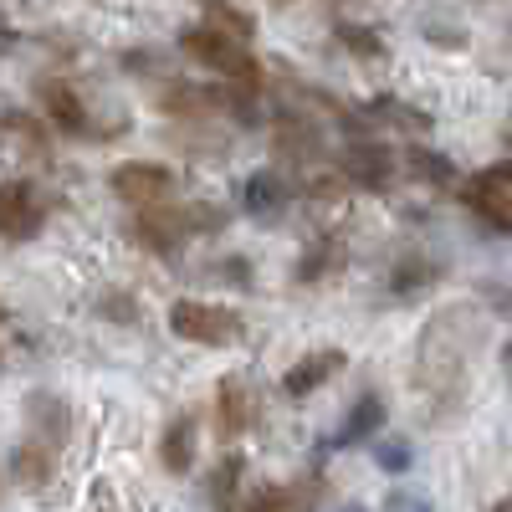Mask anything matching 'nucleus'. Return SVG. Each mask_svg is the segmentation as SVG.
Masks as SVG:
<instances>
[{
  "label": "nucleus",
  "mask_w": 512,
  "mask_h": 512,
  "mask_svg": "<svg viewBox=\"0 0 512 512\" xmlns=\"http://www.w3.org/2000/svg\"><path fill=\"white\" fill-rule=\"evenodd\" d=\"M180 47H185L190 62L231 77V88H241V93H251V98L262 93V67H256V57L246 52V41H236L231 31H221V26L205 21V26H190V31L180 36Z\"/></svg>",
  "instance_id": "nucleus-1"
},
{
  "label": "nucleus",
  "mask_w": 512,
  "mask_h": 512,
  "mask_svg": "<svg viewBox=\"0 0 512 512\" xmlns=\"http://www.w3.org/2000/svg\"><path fill=\"white\" fill-rule=\"evenodd\" d=\"M169 328H175V338H185V344H205V349H226L246 333L236 308L200 303V297H180V303L169 308Z\"/></svg>",
  "instance_id": "nucleus-2"
},
{
  "label": "nucleus",
  "mask_w": 512,
  "mask_h": 512,
  "mask_svg": "<svg viewBox=\"0 0 512 512\" xmlns=\"http://www.w3.org/2000/svg\"><path fill=\"white\" fill-rule=\"evenodd\" d=\"M461 205L477 216V226L487 231H512V159L482 169V175H472L461 185Z\"/></svg>",
  "instance_id": "nucleus-3"
},
{
  "label": "nucleus",
  "mask_w": 512,
  "mask_h": 512,
  "mask_svg": "<svg viewBox=\"0 0 512 512\" xmlns=\"http://www.w3.org/2000/svg\"><path fill=\"white\" fill-rule=\"evenodd\" d=\"M200 231V210L195 205H144V210H134V221H128V236H134L144 251H154V256H169V251H180V241L185 236H195Z\"/></svg>",
  "instance_id": "nucleus-4"
},
{
  "label": "nucleus",
  "mask_w": 512,
  "mask_h": 512,
  "mask_svg": "<svg viewBox=\"0 0 512 512\" xmlns=\"http://www.w3.org/2000/svg\"><path fill=\"white\" fill-rule=\"evenodd\" d=\"M108 190L123 200V205H164L169 195H175V169L169 164H154V159H123L113 175H108Z\"/></svg>",
  "instance_id": "nucleus-5"
},
{
  "label": "nucleus",
  "mask_w": 512,
  "mask_h": 512,
  "mask_svg": "<svg viewBox=\"0 0 512 512\" xmlns=\"http://www.w3.org/2000/svg\"><path fill=\"white\" fill-rule=\"evenodd\" d=\"M338 169H344V180L349 185H359V190H374V195H384L395 185V154H390V144H379V139H354L344 154H338Z\"/></svg>",
  "instance_id": "nucleus-6"
},
{
  "label": "nucleus",
  "mask_w": 512,
  "mask_h": 512,
  "mask_svg": "<svg viewBox=\"0 0 512 512\" xmlns=\"http://www.w3.org/2000/svg\"><path fill=\"white\" fill-rule=\"evenodd\" d=\"M41 226H47V205H41L31 180H6L0 190V231L6 241H31Z\"/></svg>",
  "instance_id": "nucleus-7"
},
{
  "label": "nucleus",
  "mask_w": 512,
  "mask_h": 512,
  "mask_svg": "<svg viewBox=\"0 0 512 512\" xmlns=\"http://www.w3.org/2000/svg\"><path fill=\"white\" fill-rule=\"evenodd\" d=\"M344 369H349V354L344 349H313V354H303L282 374V395L287 400H308L313 390H323V384L333 374H344Z\"/></svg>",
  "instance_id": "nucleus-8"
},
{
  "label": "nucleus",
  "mask_w": 512,
  "mask_h": 512,
  "mask_svg": "<svg viewBox=\"0 0 512 512\" xmlns=\"http://www.w3.org/2000/svg\"><path fill=\"white\" fill-rule=\"evenodd\" d=\"M36 103H41V118H47L57 134H88V108H82V93L72 88V82L47 77L36 88Z\"/></svg>",
  "instance_id": "nucleus-9"
},
{
  "label": "nucleus",
  "mask_w": 512,
  "mask_h": 512,
  "mask_svg": "<svg viewBox=\"0 0 512 512\" xmlns=\"http://www.w3.org/2000/svg\"><path fill=\"white\" fill-rule=\"evenodd\" d=\"M251 420H256V400H251V384L241 374H226L221 379V390H216V431L221 441H236L251 431Z\"/></svg>",
  "instance_id": "nucleus-10"
},
{
  "label": "nucleus",
  "mask_w": 512,
  "mask_h": 512,
  "mask_svg": "<svg viewBox=\"0 0 512 512\" xmlns=\"http://www.w3.org/2000/svg\"><path fill=\"white\" fill-rule=\"evenodd\" d=\"M323 502V482L303 477L292 487H256L251 497H241V512H313Z\"/></svg>",
  "instance_id": "nucleus-11"
},
{
  "label": "nucleus",
  "mask_w": 512,
  "mask_h": 512,
  "mask_svg": "<svg viewBox=\"0 0 512 512\" xmlns=\"http://www.w3.org/2000/svg\"><path fill=\"white\" fill-rule=\"evenodd\" d=\"M195 436H200L195 415H175V420L164 425V436H159V461H164L169 477H190V466H195Z\"/></svg>",
  "instance_id": "nucleus-12"
},
{
  "label": "nucleus",
  "mask_w": 512,
  "mask_h": 512,
  "mask_svg": "<svg viewBox=\"0 0 512 512\" xmlns=\"http://www.w3.org/2000/svg\"><path fill=\"white\" fill-rule=\"evenodd\" d=\"M384 425V400L379 395H359L354 405H349V415H344V425L333 431V441H323V451H344V446H359V441H369L374 431Z\"/></svg>",
  "instance_id": "nucleus-13"
},
{
  "label": "nucleus",
  "mask_w": 512,
  "mask_h": 512,
  "mask_svg": "<svg viewBox=\"0 0 512 512\" xmlns=\"http://www.w3.org/2000/svg\"><path fill=\"white\" fill-rule=\"evenodd\" d=\"M52 451H57L52 441L26 436V441L16 446V456H11V477H16V487H47V482H52V466H57Z\"/></svg>",
  "instance_id": "nucleus-14"
},
{
  "label": "nucleus",
  "mask_w": 512,
  "mask_h": 512,
  "mask_svg": "<svg viewBox=\"0 0 512 512\" xmlns=\"http://www.w3.org/2000/svg\"><path fill=\"white\" fill-rule=\"evenodd\" d=\"M287 180L277 175V169H256V175L241 185V205H246V216H272V210L287 205Z\"/></svg>",
  "instance_id": "nucleus-15"
},
{
  "label": "nucleus",
  "mask_w": 512,
  "mask_h": 512,
  "mask_svg": "<svg viewBox=\"0 0 512 512\" xmlns=\"http://www.w3.org/2000/svg\"><path fill=\"white\" fill-rule=\"evenodd\" d=\"M405 169H410V180H425V185H436V190H451L456 185V164L436 149H405Z\"/></svg>",
  "instance_id": "nucleus-16"
},
{
  "label": "nucleus",
  "mask_w": 512,
  "mask_h": 512,
  "mask_svg": "<svg viewBox=\"0 0 512 512\" xmlns=\"http://www.w3.org/2000/svg\"><path fill=\"white\" fill-rule=\"evenodd\" d=\"M441 277V267L431 262V256H420V251H410L405 262L395 267V277H390V287L400 292V297H410V292H420V287H431Z\"/></svg>",
  "instance_id": "nucleus-17"
},
{
  "label": "nucleus",
  "mask_w": 512,
  "mask_h": 512,
  "mask_svg": "<svg viewBox=\"0 0 512 512\" xmlns=\"http://www.w3.org/2000/svg\"><path fill=\"white\" fill-rule=\"evenodd\" d=\"M333 36H338V47H349V57H384V36L374 31V26H359V21H338L333 26Z\"/></svg>",
  "instance_id": "nucleus-18"
},
{
  "label": "nucleus",
  "mask_w": 512,
  "mask_h": 512,
  "mask_svg": "<svg viewBox=\"0 0 512 512\" xmlns=\"http://www.w3.org/2000/svg\"><path fill=\"white\" fill-rule=\"evenodd\" d=\"M338 267V236H318L308 251H303V262H297V282H318Z\"/></svg>",
  "instance_id": "nucleus-19"
},
{
  "label": "nucleus",
  "mask_w": 512,
  "mask_h": 512,
  "mask_svg": "<svg viewBox=\"0 0 512 512\" xmlns=\"http://www.w3.org/2000/svg\"><path fill=\"white\" fill-rule=\"evenodd\" d=\"M31 425H36V431L47 425V441H52V446H62V441H67V410H62V400L36 395V400H31Z\"/></svg>",
  "instance_id": "nucleus-20"
},
{
  "label": "nucleus",
  "mask_w": 512,
  "mask_h": 512,
  "mask_svg": "<svg viewBox=\"0 0 512 512\" xmlns=\"http://www.w3.org/2000/svg\"><path fill=\"white\" fill-rule=\"evenodd\" d=\"M205 21L221 26V31H231L236 41H251V31H256V21H251L246 11H231L226 0H205Z\"/></svg>",
  "instance_id": "nucleus-21"
},
{
  "label": "nucleus",
  "mask_w": 512,
  "mask_h": 512,
  "mask_svg": "<svg viewBox=\"0 0 512 512\" xmlns=\"http://www.w3.org/2000/svg\"><path fill=\"white\" fill-rule=\"evenodd\" d=\"M277 144H282V154H287V159H313V154H318V134H313L308 123H297V118H287V123H282Z\"/></svg>",
  "instance_id": "nucleus-22"
},
{
  "label": "nucleus",
  "mask_w": 512,
  "mask_h": 512,
  "mask_svg": "<svg viewBox=\"0 0 512 512\" xmlns=\"http://www.w3.org/2000/svg\"><path fill=\"white\" fill-rule=\"evenodd\" d=\"M236 482H241V456H226L210 477V492H216V507L221 512H236Z\"/></svg>",
  "instance_id": "nucleus-23"
},
{
  "label": "nucleus",
  "mask_w": 512,
  "mask_h": 512,
  "mask_svg": "<svg viewBox=\"0 0 512 512\" xmlns=\"http://www.w3.org/2000/svg\"><path fill=\"white\" fill-rule=\"evenodd\" d=\"M369 113H374V118H390V123H400V128H415V134H420V128H431V118H425L420 108H405V103H395V98H379Z\"/></svg>",
  "instance_id": "nucleus-24"
},
{
  "label": "nucleus",
  "mask_w": 512,
  "mask_h": 512,
  "mask_svg": "<svg viewBox=\"0 0 512 512\" xmlns=\"http://www.w3.org/2000/svg\"><path fill=\"white\" fill-rule=\"evenodd\" d=\"M6 123H11V139H21V144H26L36 159H47V139L36 134V123H31L21 108H11V113H6Z\"/></svg>",
  "instance_id": "nucleus-25"
},
{
  "label": "nucleus",
  "mask_w": 512,
  "mask_h": 512,
  "mask_svg": "<svg viewBox=\"0 0 512 512\" xmlns=\"http://www.w3.org/2000/svg\"><path fill=\"white\" fill-rule=\"evenodd\" d=\"M374 456H379L384 472H405V466H410V446H405V441H384Z\"/></svg>",
  "instance_id": "nucleus-26"
},
{
  "label": "nucleus",
  "mask_w": 512,
  "mask_h": 512,
  "mask_svg": "<svg viewBox=\"0 0 512 512\" xmlns=\"http://www.w3.org/2000/svg\"><path fill=\"white\" fill-rule=\"evenodd\" d=\"M338 190H344V185H338V180H328V175H318L308 195H313V200H338Z\"/></svg>",
  "instance_id": "nucleus-27"
},
{
  "label": "nucleus",
  "mask_w": 512,
  "mask_h": 512,
  "mask_svg": "<svg viewBox=\"0 0 512 512\" xmlns=\"http://www.w3.org/2000/svg\"><path fill=\"white\" fill-rule=\"evenodd\" d=\"M492 512H512V502H497V507H492Z\"/></svg>",
  "instance_id": "nucleus-28"
},
{
  "label": "nucleus",
  "mask_w": 512,
  "mask_h": 512,
  "mask_svg": "<svg viewBox=\"0 0 512 512\" xmlns=\"http://www.w3.org/2000/svg\"><path fill=\"white\" fill-rule=\"evenodd\" d=\"M507 369H512V338H507Z\"/></svg>",
  "instance_id": "nucleus-29"
},
{
  "label": "nucleus",
  "mask_w": 512,
  "mask_h": 512,
  "mask_svg": "<svg viewBox=\"0 0 512 512\" xmlns=\"http://www.w3.org/2000/svg\"><path fill=\"white\" fill-rule=\"evenodd\" d=\"M272 6H292V0H272Z\"/></svg>",
  "instance_id": "nucleus-30"
},
{
  "label": "nucleus",
  "mask_w": 512,
  "mask_h": 512,
  "mask_svg": "<svg viewBox=\"0 0 512 512\" xmlns=\"http://www.w3.org/2000/svg\"><path fill=\"white\" fill-rule=\"evenodd\" d=\"M344 512H359V507H344Z\"/></svg>",
  "instance_id": "nucleus-31"
},
{
  "label": "nucleus",
  "mask_w": 512,
  "mask_h": 512,
  "mask_svg": "<svg viewBox=\"0 0 512 512\" xmlns=\"http://www.w3.org/2000/svg\"><path fill=\"white\" fill-rule=\"evenodd\" d=\"M507 139H512V128H507Z\"/></svg>",
  "instance_id": "nucleus-32"
}]
</instances>
